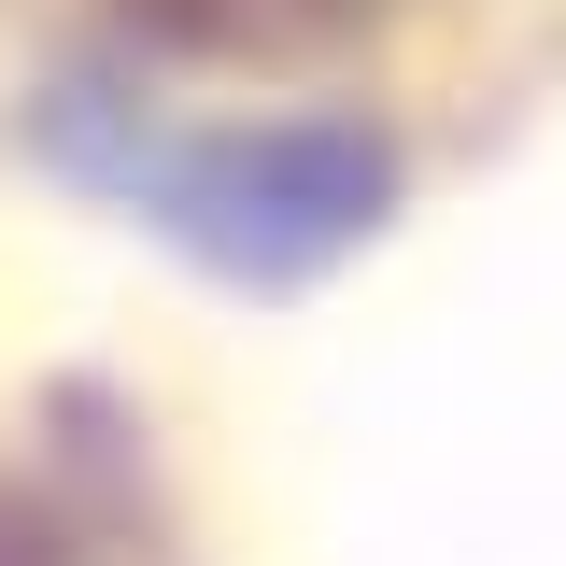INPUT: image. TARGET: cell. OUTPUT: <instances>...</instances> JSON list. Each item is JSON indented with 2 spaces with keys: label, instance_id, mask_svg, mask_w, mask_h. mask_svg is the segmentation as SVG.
Masks as SVG:
<instances>
[{
  "label": "cell",
  "instance_id": "cell-1",
  "mask_svg": "<svg viewBox=\"0 0 566 566\" xmlns=\"http://www.w3.org/2000/svg\"><path fill=\"white\" fill-rule=\"evenodd\" d=\"M0 566H43V553H29V538H14V524H0Z\"/></svg>",
  "mask_w": 566,
  "mask_h": 566
}]
</instances>
